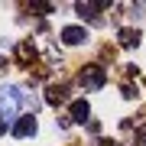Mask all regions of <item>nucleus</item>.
I'll use <instances>...</instances> for the list:
<instances>
[{
  "mask_svg": "<svg viewBox=\"0 0 146 146\" xmlns=\"http://www.w3.org/2000/svg\"><path fill=\"white\" fill-rule=\"evenodd\" d=\"M91 114V107H88V101H75L72 104V120H78V123H84Z\"/></svg>",
  "mask_w": 146,
  "mask_h": 146,
  "instance_id": "6",
  "label": "nucleus"
},
{
  "mask_svg": "<svg viewBox=\"0 0 146 146\" xmlns=\"http://www.w3.org/2000/svg\"><path fill=\"white\" fill-rule=\"evenodd\" d=\"M16 58H20V62H23V65H26V62H29V58H36V49H33V46H29V42H23V46H20V49H16Z\"/></svg>",
  "mask_w": 146,
  "mask_h": 146,
  "instance_id": "7",
  "label": "nucleus"
},
{
  "mask_svg": "<svg viewBox=\"0 0 146 146\" xmlns=\"http://www.w3.org/2000/svg\"><path fill=\"white\" fill-rule=\"evenodd\" d=\"M104 81H107V75H104V68L101 65H88L81 72V84H84V91H98V88H104Z\"/></svg>",
  "mask_w": 146,
  "mask_h": 146,
  "instance_id": "2",
  "label": "nucleus"
},
{
  "mask_svg": "<svg viewBox=\"0 0 146 146\" xmlns=\"http://www.w3.org/2000/svg\"><path fill=\"white\" fill-rule=\"evenodd\" d=\"M33 10H39V13H52L55 7H52V3H36V7H33Z\"/></svg>",
  "mask_w": 146,
  "mask_h": 146,
  "instance_id": "9",
  "label": "nucleus"
},
{
  "mask_svg": "<svg viewBox=\"0 0 146 146\" xmlns=\"http://www.w3.org/2000/svg\"><path fill=\"white\" fill-rule=\"evenodd\" d=\"M46 101H49V104H65V101H68V91L62 88V84H52V88L46 91Z\"/></svg>",
  "mask_w": 146,
  "mask_h": 146,
  "instance_id": "5",
  "label": "nucleus"
},
{
  "mask_svg": "<svg viewBox=\"0 0 146 146\" xmlns=\"http://www.w3.org/2000/svg\"><path fill=\"white\" fill-rule=\"evenodd\" d=\"M120 42H123V46H136V42H140V33L136 29H120Z\"/></svg>",
  "mask_w": 146,
  "mask_h": 146,
  "instance_id": "8",
  "label": "nucleus"
},
{
  "mask_svg": "<svg viewBox=\"0 0 146 146\" xmlns=\"http://www.w3.org/2000/svg\"><path fill=\"white\" fill-rule=\"evenodd\" d=\"M33 133H36V117H20V120H16V123H13V136H33Z\"/></svg>",
  "mask_w": 146,
  "mask_h": 146,
  "instance_id": "4",
  "label": "nucleus"
},
{
  "mask_svg": "<svg viewBox=\"0 0 146 146\" xmlns=\"http://www.w3.org/2000/svg\"><path fill=\"white\" fill-rule=\"evenodd\" d=\"M20 104H23V91L13 88V84H3V88H0V123H10V120H16Z\"/></svg>",
  "mask_w": 146,
  "mask_h": 146,
  "instance_id": "1",
  "label": "nucleus"
},
{
  "mask_svg": "<svg viewBox=\"0 0 146 146\" xmlns=\"http://www.w3.org/2000/svg\"><path fill=\"white\" fill-rule=\"evenodd\" d=\"M62 42L65 46H81V42H88V29L84 26H65L62 29Z\"/></svg>",
  "mask_w": 146,
  "mask_h": 146,
  "instance_id": "3",
  "label": "nucleus"
}]
</instances>
